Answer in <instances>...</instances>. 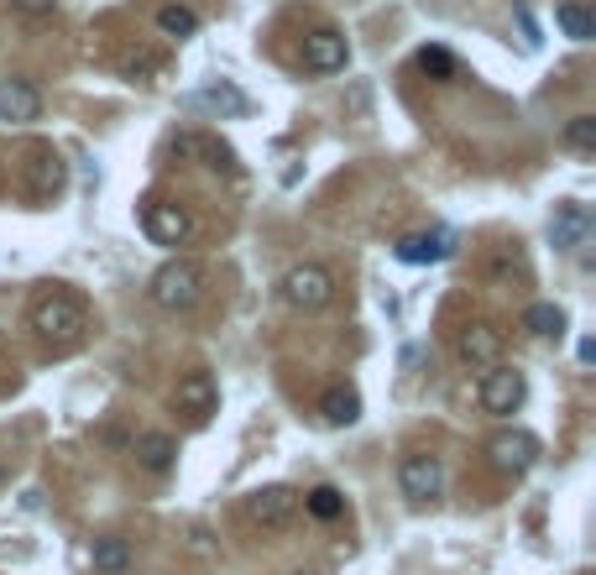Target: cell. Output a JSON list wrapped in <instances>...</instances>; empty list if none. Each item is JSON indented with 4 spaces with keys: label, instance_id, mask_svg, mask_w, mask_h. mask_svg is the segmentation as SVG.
<instances>
[{
    "label": "cell",
    "instance_id": "obj_16",
    "mask_svg": "<svg viewBox=\"0 0 596 575\" xmlns=\"http://www.w3.org/2000/svg\"><path fill=\"white\" fill-rule=\"evenodd\" d=\"M42 115V95L27 84V79H6L0 84V121H16V126H27Z\"/></svg>",
    "mask_w": 596,
    "mask_h": 575
},
{
    "label": "cell",
    "instance_id": "obj_20",
    "mask_svg": "<svg viewBox=\"0 0 596 575\" xmlns=\"http://www.w3.org/2000/svg\"><path fill=\"white\" fill-rule=\"evenodd\" d=\"M157 32L163 37H194L199 32V11H189V6H178V0H168V6H157Z\"/></svg>",
    "mask_w": 596,
    "mask_h": 575
},
{
    "label": "cell",
    "instance_id": "obj_11",
    "mask_svg": "<svg viewBox=\"0 0 596 575\" xmlns=\"http://www.w3.org/2000/svg\"><path fill=\"white\" fill-rule=\"evenodd\" d=\"M586 236H591V210L581 199H565V204H555V215H549V241H555V251H576V246H586Z\"/></svg>",
    "mask_w": 596,
    "mask_h": 575
},
{
    "label": "cell",
    "instance_id": "obj_23",
    "mask_svg": "<svg viewBox=\"0 0 596 575\" xmlns=\"http://www.w3.org/2000/svg\"><path fill=\"white\" fill-rule=\"evenodd\" d=\"M555 16H560L565 37H576V42H591V37H596V16H591L586 6H576V0H565V6H560Z\"/></svg>",
    "mask_w": 596,
    "mask_h": 575
},
{
    "label": "cell",
    "instance_id": "obj_25",
    "mask_svg": "<svg viewBox=\"0 0 596 575\" xmlns=\"http://www.w3.org/2000/svg\"><path fill=\"white\" fill-rule=\"evenodd\" d=\"M565 147H570V152H596V115H570Z\"/></svg>",
    "mask_w": 596,
    "mask_h": 575
},
{
    "label": "cell",
    "instance_id": "obj_26",
    "mask_svg": "<svg viewBox=\"0 0 596 575\" xmlns=\"http://www.w3.org/2000/svg\"><path fill=\"white\" fill-rule=\"evenodd\" d=\"M199 157H204L210 168H220V173H236V168H241L236 152L225 147V142H215V136H199Z\"/></svg>",
    "mask_w": 596,
    "mask_h": 575
},
{
    "label": "cell",
    "instance_id": "obj_29",
    "mask_svg": "<svg viewBox=\"0 0 596 575\" xmlns=\"http://www.w3.org/2000/svg\"><path fill=\"white\" fill-rule=\"evenodd\" d=\"M16 11H27V16H48L53 11V0H11Z\"/></svg>",
    "mask_w": 596,
    "mask_h": 575
},
{
    "label": "cell",
    "instance_id": "obj_1",
    "mask_svg": "<svg viewBox=\"0 0 596 575\" xmlns=\"http://www.w3.org/2000/svg\"><path fill=\"white\" fill-rule=\"evenodd\" d=\"M32 330L53 345V351H74L89 330V309L74 293H42L32 304Z\"/></svg>",
    "mask_w": 596,
    "mask_h": 575
},
{
    "label": "cell",
    "instance_id": "obj_19",
    "mask_svg": "<svg viewBox=\"0 0 596 575\" xmlns=\"http://www.w3.org/2000/svg\"><path fill=\"white\" fill-rule=\"evenodd\" d=\"M319 413H325V424L346 429V424H356V419H361V398L351 393V387H330V393L319 398Z\"/></svg>",
    "mask_w": 596,
    "mask_h": 575
},
{
    "label": "cell",
    "instance_id": "obj_13",
    "mask_svg": "<svg viewBox=\"0 0 596 575\" xmlns=\"http://www.w3.org/2000/svg\"><path fill=\"white\" fill-rule=\"evenodd\" d=\"M455 351H461V361L471 366V372H487V366L502 361V330H492V325H481V319H476V325L461 330Z\"/></svg>",
    "mask_w": 596,
    "mask_h": 575
},
{
    "label": "cell",
    "instance_id": "obj_6",
    "mask_svg": "<svg viewBox=\"0 0 596 575\" xmlns=\"http://www.w3.org/2000/svg\"><path fill=\"white\" fill-rule=\"evenodd\" d=\"M142 230L157 246H183V241H194V215L183 210V204H173V199H147Z\"/></svg>",
    "mask_w": 596,
    "mask_h": 575
},
{
    "label": "cell",
    "instance_id": "obj_30",
    "mask_svg": "<svg viewBox=\"0 0 596 575\" xmlns=\"http://www.w3.org/2000/svg\"><path fill=\"white\" fill-rule=\"evenodd\" d=\"M0 481H6V460H0Z\"/></svg>",
    "mask_w": 596,
    "mask_h": 575
},
{
    "label": "cell",
    "instance_id": "obj_7",
    "mask_svg": "<svg viewBox=\"0 0 596 575\" xmlns=\"http://www.w3.org/2000/svg\"><path fill=\"white\" fill-rule=\"evenodd\" d=\"M487 460H492L502 476H523L539 460V440H534L529 429H502V434H492Z\"/></svg>",
    "mask_w": 596,
    "mask_h": 575
},
{
    "label": "cell",
    "instance_id": "obj_21",
    "mask_svg": "<svg viewBox=\"0 0 596 575\" xmlns=\"http://www.w3.org/2000/svg\"><path fill=\"white\" fill-rule=\"evenodd\" d=\"M523 330L539 335V340H560L565 335V309L560 304H534L529 314H523Z\"/></svg>",
    "mask_w": 596,
    "mask_h": 575
},
{
    "label": "cell",
    "instance_id": "obj_2",
    "mask_svg": "<svg viewBox=\"0 0 596 575\" xmlns=\"http://www.w3.org/2000/svg\"><path fill=\"white\" fill-rule=\"evenodd\" d=\"M152 304L157 309H168V314H178V309H194L199 298H204V267L194 262V257H173V262H163L152 272Z\"/></svg>",
    "mask_w": 596,
    "mask_h": 575
},
{
    "label": "cell",
    "instance_id": "obj_27",
    "mask_svg": "<svg viewBox=\"0 0 596 575\" xmlns=\"http://www.w3.org/2000/svg\"><path fill=\"white\" fill-rule=\"evenodd\" d=\"M414 63H419V74H429V79H455V58L445 48H424Z\"/></svg>",
    "mask_w": 596,
    "mask_h": 575
},
{
    "label": "cell",
    "instance_id": "obj_15",
    "mask_svg": "<svg viewBox=\"0 0 596 575\" xmlns=\"http://www.w3.org/2000/svg\"><path fill=\"white\" fill-rule=\"evenodd\" d=\"M189 110H199V115H246V95L236 84H225V79H215V84H204V89H194L189 95Z\"/></svg>",
    "mask_w": 596,
    "mask_h": 575
},
{
    "label": "cell",
    "instance_id": "obj_10",
    "mask_svg": "<svg viewBox=\"0 0 596 575\" xmlns=\"http://www.w3.org/2000/svg\"><path fill=\"white\" fill-rule=\"evenodd\" d=\"M346 63H351V48L335 27H319V32L304 37V68L309 74H340Z\"/></svg>",
    "mask_w": 596,
    "mask_h": 575
},
{
    "label": "cell",
    "instance_id": "obj_9",
    "mask_svg": "<svg viewBox=\"0 0 596 575\" xmlns=\"http://www.w3.org/2000/svg\"><path fill=\"white\" fill-rule=\"evenodd\" d=\"M298 497L293 487H262V492H251L246 497V518L251 523H262V528H288L298 518Z\"/></svg>",
    "mask_w": 596,
    "mask_h": 575
},
{
    "label": "cell",
    "instance_id": "obj_18",
    "mask_svg": "<svg viewBox=\"0 0 596 575\" xmlns=\"http://www.w3.org/2000/svg\"><path fill=\"white\" fill-rule=\"evenodd\" d=\"M136 460H142V471H152V476L173 471V460H178L173 434H142V440H136Z\"/></svg>",
    "mask_w": 596,
    "mask_h": 575
},
{
    "label": "cell",
    "instance_id": "obj_17",
    "mask_svg": "<svg viewBox=\"0 0 596 575\" xmlns=\"http://www.w3.org/2000/svg\"><path fill=\"white\" fill-rule=\"evenodd\" d=\"M89 565H95L100 575H126L131 570V544L116 539V534H105V539L89 544Z\"/></svg>",
    "mask_w": 596,
    "mask_h": 575
},
{
    "label": "cell",
    "instance_id": "obj_28",
    "mask_svg": "<svg viewBox=\"0 0 596 575\" xmlns=\"http://www.w3.org/2000/svg\"><path fill=\"white\" fill-rule=\"evenodd\" d=\"M173 157H178V163H194V157H199V131H178L173 136Z\"/></svg>",
    "mask_w": 596,
    "mask_h": 575
},
{
    "label": "cell",
    "instance_id": "obj_24",
    "mask_svg": "<svg viewBox=\"0 0 596 575\" xmlns=\"http://www.w3.org/2000/svg\"><path fill=\"white\" fill-rule=\"evenodd\" d=\"M304 508H309L314 518H325V523H335L340 513H346V497H340L335 487H314V492L304 497Z\"/></svg>",
    "mask_w": 596,
    "mask_h": 575
},
{
    "label": "cell",
    "instance_id": "obj_3",
    "mask_svg": "<svg viewBox=\"0 0 596 575\" xmlns=\"http://www.w3.org/2000/svg\"><path fill=\"white\" fill-rule=\"evenodd\" d=\"M278 293H283V304H288V309L314 314V309H325L330 298H335V272H330V267H319V262H298V267L283 272Z\"/></svg>",
    "mask_w": 596,
    "mask_h": 575
},
{
    "label": "cell",
    "instance_id": "obj_22",
    "mask_svg": "<svg viewBox=\"0 0 596 575\" xmlns=\"http://www.w3.org/2000/svg\"><path fill=\"white\" fill-rule=\"evenodd\" d=\"M121 74H126L131 84H152L157 74H163V53H152V48H131V53L121 58Z\"/></svg>",
    "mask_w": 596,
    "mask_h": 575
},
{
    "label": "cell",
    "instance_id": "obj_8",
    "mask_svg": "<svg viewBox=\"0 0 596 575\" xmlns=\"http://www.w3.org/2000/svg\"><path fill=\"white\" fill-rule=\"evenodd\" d=\"M398 487H403L408 502H434V497L445 492V466H440V455H403Z\"/></svg>",
    "mask_w": 596,
    "mask_h": 575
},
{
    "label": "cell",
    "instance_id": "obj_5",
    "mask_svg": "<svg viewBox=\"0 0 596 575\" xmlns=\"http://www.w3.org/2000/svg\"><path fill=\"white\" fill-rule=\"evenodd\" d=\"M21 178H27V194H32V199H58V194H63V183H68V163H63V152H58V147H48V142L27 147Z\"/></svg>",
    "mask_w": 596,
    "mask_h": 575
},
{
    "label": "cell",
    "instance_id": "obj_14",
    "mask_svg": "<svg viewBox=\"0 0 596 575\" xmlns=\"http://www.w3.org/2000/svg\"><path fill=\"white\" fill-rule=\"evenodd\" d=\"M173 403H178V413H189L194 424H204V419L215 413V377H210V372H189V377L178 382Z\"/></svg>",
    "mask_w": 596,
    "mask_h": 575
},
{
    "label": "cell",
    "instance_id": "obj_4",
    "mask_svg": "<svg viewBox=\"0 0 596 575\" xmlns=\"http://www.w3.org/2000/svg\"><path fill=\"white\" fill-rule=\"evenodd\" d=\"M523 398H529V382H523V372H513V366H487L476 382V403L481 413H492V419H508V413L523 408Z\"/></svg>",
    "mask_w": 596,
    "mask_h": 575
},
{
    "label": "cell",
    "instance_id": "obj_12",
    "mask_svg": "<svg viewBox=\"0 0 596 575\" xmlns=\"http://www.w3.org/2000/svg\"><path fill=\"white\" fill-rule=\"evenodd\" d=\"M455 251V236L450 230H414V236H403L393 246V257L408 262V267H429V262H445Z\"/></svg>",
    "mask_w": 596,
    "mask_h": 575
}]
</instances>
